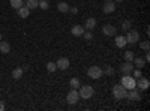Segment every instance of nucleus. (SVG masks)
<instances>
[{
    "label": "nucleus",
    "mask_w": 150,
    "mask_h": 111,
    "mask_svg": "<svg viewBox=\"0 0 150 111\" xmlns=\"http://www.w3.org/2000/svg\"><path fill=\"white\" fill-rule=\"evenodd\" d=\"M126 93L128 90L123 87L122 84H116V86H112V95H114V98L119 101V99H125L126 98Z\"/></svg>",
    "instance_id": "obj_1"
},
{
    "label": "nucleus",
    "mask_w": 150,
    "mask_h": 111,
    "mask_svg": "<svg viewBox=\"0 0 150 111\" xmlns=\"http://www.w3.org/2000/svg\"><path fill=\"white\" fill-rule=\"evenodd\" d=\"M78 93H80V98H83V99H90L95 95V89L92 86H84V87L78 89Z\"/></svg>",
    "instance_id": "obj_2"
},
{
    "label": "nucleus",
    "mask_w": 150,
    "mask_h": 111,
    "mask_svg": "<svg viewBox=\"0 0 150 111\" xmlns=\"http://www.w3.org/2000/svg\"><path fill=\"white\" fill-rule=\"evenodd\" d=\"M120 84L123 86L125 89H135V78L132 77V75H123L122 77V80H120Z\"/></svg>",
    "instance_id": "obj_3"
},
{
    "label": "nucleus",
    "mask_w": 150,
    "mask_h": 111,
    "mask_svg": "<svg viewBox=\"0 0 150 111\" xmlns=\"http://www.w3.org/2000/svg\"><path fill=\"white\" fill-rule=\"evenodd\" d=\"M102 74L104 71L99 68V66H90L89 71H87V75H89L92 80H98V78H101L102 77Z\"/></svg>",
    "instance_id": "obj_4"
},
{
    "label": "nucleus",
    "mask_w": 150,
    "mask_h": 111,
    "mask_svg": "<svg viewBox=\"0 0 150 111\" xmlns=\"http://www.w3.org/2000/svg\"><path fill=\"white\" fill-rule=\"evenodd\" d=\"M125 38H126V44H137L140 41V35L137 30H128V35Z\"/></svg>",
    "instance_id": "obj_5"
},
{
    "label": "nucleus",
    "mask_w": 150,
    "mask_h": 111,
    "mask_svg": "<svg viewBox=\"0 0 150 111\" xmlns=\"http://www.w3.org/2000/svg\"><path fill=\"white\" fill-rule=\"evenodd\" d=\"M149 86H150L149 78H146V77H143V75H141L138 80H135V87H138V89H141V90H147Z\"/></svg>",
    "instance_id": "obj_6"
},
{
    "label": "nucleus",
    "mask_w": 150,
    "mask_h": 111,
    "mask_svg": "<svg viewBox=\"0 0 150 111\" xmlns=\"http://www.w3.org/2000/svg\"><path fill=\"white\" fill-rule=\"evenodd\" d=\"M66 99H68V104H71V105L77 104L78 99H80V93H78V90H75V89L69 90V93H68V96H66Z\"/></svg>",
    "instance_id": "obj_7"
},
{
    "label": "nucleus",
    "mask_w": 150,
    "mask_h": 111,
    "mask_svg": "<svg viewBox=\"0 0 150 111\" xmlns=\"http://www.w3.org/2000/svg\"><path fill=\"white\" fill-rule=\"evenodd\" d=\"M134 69H135V66H134L132 62H125V63L120 66V72L123 74V75H131Z\"/></svg>",
    "instance_id": "obj_8"
},
{
    "label": "nucleus",
    "mask_w": 150,
    "mask_h": 111,
    "mask_svg": "<svg viewBox=\"0 0 150 111\" xmlns=\"http://www.w3.org/2000/svg\"><path fill=\"white\" fill-rule=\"evenodd\" d=\"M69 59L68 57H60L59 60H57V63H56V66L59 68V69H62V71H65V69H68L69 68Z\"/></svg>",
    "instance_id": "obj_9"
},
{
    "label": "nucleus",
    "mask_w": 150,
    "mask_h": 111,
    "mask_svg": "<svg viewBox=\"0 0 150 111\" xmlns=\"http://www.w3.org/2000/svg\"><path fill=\"white\" fill-rule=\"evenodd\" d=\"M126 98H128V101H134V102L141 99V96H140V93H138L137 89H131L129 93H126Z\"/></svg>",
    "instance_id": "obj_10"
},
{
    "label": "nucleus",
    "mask_w": 150,
    "mask_h": 111,
    "mask_svg": "<svg viewBox=\"0 0 150 111\" xmlns=\"http://www.w3.org/2000/svg\"><path fill=\"white\" fill-rule=\"evenodd\" d=\"M102 32H104V35H105V36H114V35H116V32H117V29H116L114 26H112V24H107V26H104Z\"/></svg>",
    "instance_id": "obj_11"
},
{
    "label": "nucleus",
    "mask_w": 150,
    "mask_h": 111,
    "mask_svg": "<svg viewBox=\"0 0 150 111\" xmlns=\"http://www.w3.org/2000/svg\"><path fill=\"white\" fill-rule=\"evenodd\" d=\"M102 11L105 12V14H111V12H114V11H116V3H114V2H111V0H108V2L104 5Z\"/></svg>",
    "instance_id": "obj_12"
},
{
    "label": "nucleus",
    "mask_w": 150,
    "mask_h": 111,
    "mask_svg": "<svg viewBox=\"0 0 150 111\" xmlns=\"http://www.w3.org/2000/svg\"><path fill=\"white\" fill-rule=\"evenodd\" d=\"M132 63H134V66H137L138 69H143V68L146 66V63H147V62H146L143 57H134Z\"/></svg>",
    "instance_id": "obj_13"
},
{
    "label": "nucleus",
    "mask_w": 150,
    "mask_h": 111,
    "mask_svg": "<svg viewBox=\"0 0 150 111\" xmlns=\"http://www.w3.org/2000/svg\"><path fill=\"white\" fill-rule=\"evenodd\" d=\"M84 27H81L80 24H75V26L71 29V33L74 35V36H83V33H84Z\"/></svg>",
    "instance_id": "obj_14"
},
{
    "label": "nucleus",
    "mask_w": 150,
    "mask_h": 111,
    "mask_svg": "<svg viewBox=\"0 0 150 111\" xmlns=\"http://www.w3.org/2000/svg\"><path fill=\"white\" fill-rule=\"evenodd\" d=\"M95 26H96V20L93 17L86 20V24H84V29L86 30H92V29H95Z\"/></svg>",
    "instance_id": "obj_15"
},
{
    "label": "nucleus",
    "mask_w": 150,
    "mask_h": 111,
    "mask_svg": "<svg viewBox=\"0 0 150 111\" xmlns=\"http://www.w3.org/2000/svg\"><path fill=\"white\" fill-rule=\"evenodd\" d=\"M17 11H18V15H20L21 18H27L29 14H30V9H29L27 6H24V5H23L20 9H17Z\"/></svg>",
    "instance_id": "obj_16"
},
{
    "label": "nucleus",
    "mask_w": 150,
    "mask_h": 111,
    "mask_svg": "<svg viewBox=\"0 0 150 111\" xmlns=\"http://www.w3.org/2000/svg\"><path fill=\"white\" fill-rule=\"evenodd\" d=\"M11 51V45L5 41H0V53H3V54H8Z\"/></svg>",
    "instance_id": "obj_17"
},
{
    "label": "nucleus",
    "mask_w": 150,
    "mask_h": 111,
    "mask_svg": "<svg viewBox=\"0 0 150 111\" xmlns=\"http://www.w3.org/2000/svg\"><path fill=\"white\" fill-rule=\"evenodd\" d=\"M69 86H71V89L78 90V89L81 87V83H80V80H78V78H72V80L69 81Z\"/></svg>",
    "instance_id": "obj_18"
},
{
    "label": "nucleus",
    "mask_w": 150,
    "mask_h": 111,
    "mask_svg": "<svg viewBox=\"0 0 150 111\" xmlns=\"http://www.w3.org/2000/svg\"><path fill=\"white\" fill-rule=\"evenodd\" d=\"M116 45L119 48H123L125 45H126V38H125V36H117L116 38Z\"/></svg>",
    "instance_id": "obj_19"
},
{
    "label": "nucleus",
    "mask_w": 150,
    "mask_h": 111,
    "mask_svg": "<svg viewBox=\"0 0 150 111\" xmlns=\"http://www.w3.org/2000/svg\"><path fill=\"white\" fill-rule=\"evenodd\" d=\"M26 6L32 11V9L39 8V3H38V0H27V2H26Z\"/></svg>",
    "instance_id": "obj_20"
},
{
    "label": "nucleus",
    "mask_w": 150,
    "mask_h": 111,
    "mask_svg": "<svg viewBox=\"0 0 150 111\" xmlns=\"http://www.w3.org/2000/svg\"><path fill=\"white\" fill-rule=\"evenodd\" d=\"M23 69L21 68H17V69H14V71H12V77H14L15 80H20L21 77H23Z\"/></svg>",
    "instance_id": "obj_21"
},
{
    "label": "nucleus",
    "mask_w": 150,
    "mask_h": 111,
    "mask_svg": "<svg viewBox=\"0 0 150 111\" xmlns=\"http://www.w3.org/2000/svg\"><path fill=\"white\" fill-rule=\"evenodd\" d=\"M57 9H59L60 12H68V11H69V5H68L66 2H60V3L57 5Z\"/></svg>",
    "instance_id": "obj_22"
},
{
    "label": "nucleus",
    "mask_w": 150,
    "mask_h": 111,
    "mask_svg": "<svg viewBox=\"0 0 150 111\" xmlns=\"http://www.w3.org/2000/svg\"><path fill=\"white\" fill-rule=\"evenodd\" d=\"M23 5H24L23 0H11V6L14 8V9H20Z\"/></svg>",
    "instance_id": "obj_23"
},
{
    "label": "nucleus",
    "mask_w": 150,
    "mask_h": 111,
    "mask_svg": "<svg viewBox=\"0 0 150 111\" xmlns=\"http://www.w3.org/2000/svg\"><path fill=\"white\" fill-rule=\"evenodd\" d=\"M131 27H132V23H131L129 20H126V21H123V23H122V30L128 32V30H129Z\"/></svg>",
    "instance_id": "obj_24"
},
{
    "label": "nucleus",
    "mask_w": 150,
    "mask_h": 111,
    "mask_svg": "<svg viewBox=\"0 0 150 111\" xmlns=\"http://www.w3.org/2000/svg\"><path fill=\"white\" fill-rule=\"evenodd\" d=\"M38 3H39V8L41 9H48L50 8V3H48V0H38Z\"/></svg>",
    "instance_id": "obj_25"
},
{
    "label": "nucleus",
    "mask_w": 150,
    "mask_h": 111,
    "mask_svg": "<svg viewBox=\"0 0 150 111\" xmlns=\"http://www.w3.org/2000/svg\"><path fill=\"white\" fill-rule=\"evenodd\" d=\"M47 69H48V72H54L57 69V66H56L54 62H48V63H47Z\"/></svg>",
    "instance_id": "obj_26"
},
{
    "label": "nucleus",
    "mask_w": 150,
    "mask_h": 111,
    "mask_svg": "<svg viewBox=\"0 0 150 111\" xmlns=\"http://www.w3.org/2000/svg\"><path fill=\"white\" fill-rule=\"evenodd\" d=\"M83 38H84L86 41H92L93 35H92V32H90V30H84V33H83Z\"/></svg>",
    "instance_id": "obj_27"
},
{
    "label": "nucleus",
    "mask_w": 150,
    "mask_h": 111,
    "mask_svg": "<svg viewBox=\"0 0 150 111\" xmlns=\"http://www.w3.org/2000/svg\"><path fill=\"white\" fill-rule=\"evenodd\" d=\"M134 53L132 51H126V53H125V60H126V62H132L134 60Z\"/></svg>",
    "instance_id": "obj_28"
},
{
    "label": "nucleus",
    "mask_w": 150,
    "mask_h": 111,
    "mask_svg": "<svg viewBox=\"0 0 150 111\" xmlns=\"http://www.w3.org/2000/svg\"><path fill=\"white\" fill-rule=\"evenodd\" d=\"M104 72H105V75H108V77H112V75H114V72H116V71H114V69H112L111 66H107Z\"/></svg>",
    "instance_id": "obj_29"
},
{
    "label": "nucleus",
    "mask_w": 150,
    "mask_h": 111,
    "mask_svg": "<svg viewBox=\"0 0 150 111\" xmlns=\"http://www.w3.org/2000/svg\"><path fill=\"white\" fill-rule=\"evenodd\" d=\"M131 75H134V78H140V77H141V69H138V68L134 69Z\"/></svg>",
    "instance_id": "obj_30"
},
{
    "label": "nucleus",
    "mask_w": 150,
    "mask_h": 111,
    "mask_svg": "<svg viewBox=\"0 0 150 111\" xmlns=\"http://www.w3.org/2000/svg\"><path fill=\"white\" fill-rule=\"evenodd\" d=\"M140 47H141L143 50L147 53V51H149V47H150V44H149V41H144V42H141V44H140Z\"/></svg>",
    "instance_id": "obj_31"
},
{
    "label": "nucleus",
    "mask_w": 150,
    "mask_h": 111,
    "mask_svg": "<svg viewBox=\"0 0 150 111\" xmlns=\"http://www.w3.org/2000/svg\"><path fill=\"white\" fill-rule=\"evenodd\" d=\"M69 11L72 12V14H77V12H78V9H77V8H69Z\"/></svg>",
    "instance_id": "obj_32"
},
{
    "label": "nucleus",
    "mask_w": 150,
    "mask_h": 111,
    "mask_svg": "<svg viewBox=\"0 0 150 111\" xmlns=\"http://www.w3.org/2000/svg\"><path fill=\"white\" fill-rule=\"evenodd\" d=\"M3 110H5V104L0 101V111H3Z\"/></svg>",
    "instance_id": "obj_33"
},
{
    "label": "nucleus",
    "mask_w": 150,
    "mask_h": 111,
    "mask_svg": "<svg viewBox=\"0 0 150 111\" xmlns=\"http://www.w3.org/2000/svg\"><path fill=\"white\" fill-rule=\"evenodd\" d=\"M23 2H24V5H26V2H27V0H23Z\"/></svg>",
    "instance_id": "obj_34"
},
{
    "label": "nucleus",
    "mask_w": 150,
    "mask_h": 111,
    "mask_svg": "<svg viewBox=\"0 0 150 111\" xmlns=\"http://www.w3.org/2000/svg\"><path fill=\"white\" fill-rule=\"evenodd\" d=\"M2 38H3V36H2V35H0V41H2Z\"/></svg>",
    "instance_id": "obj_35"
},
{
    "label": "nucleus",
    "mask_w": 150,
    "mask_h": 111,
    "mask_svg": "<svg viewBox=\"0 0 150 111\" xmlns=\"http://www.w3.org/2000/svg\"><path fill=\"white\" fill-rule=\"evenodd\" d=\"M117 2H119V3H120V2H123V0H117Z\"/></svg>",
    "instance_id": "obj_36"
}]
</instances>
